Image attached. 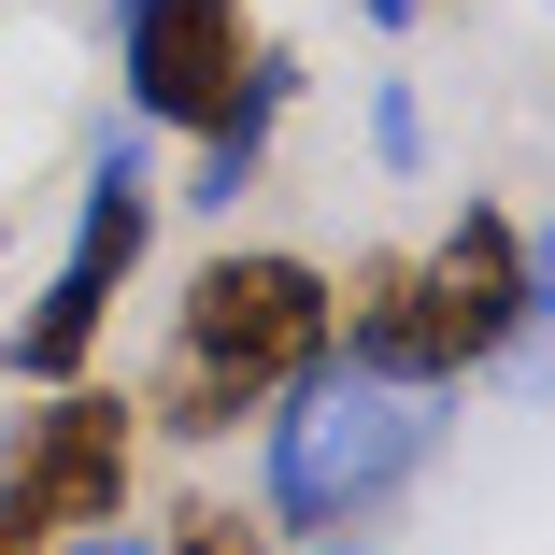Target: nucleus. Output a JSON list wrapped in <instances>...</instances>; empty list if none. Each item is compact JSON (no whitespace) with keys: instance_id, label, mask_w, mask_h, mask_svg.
<instances>
[{"instance_id":"nucleus-12","label":"nucleus","mask_w":555,"mask_h":555,"mask_svg":"<svg viewBox=\"0 0 555 555\" xmlns=\"http://www.w3.org/2000/svg\"><path fill=\"white\" fill-rule=\"evenodd\" d=\"M313 555H371V541H313Z\"/></svg>"},{"instance_id":"nucleus-9","label":"nucleus","mask_w":555,"mask_h":555,"mask_svg":"<svg viewBox=\"0 0 555 555\" xmlns=\"http://www.w3.org/2000/svg\"><path fill=\"white\" fill-rule=\"evenodd\" d=\"M371 143H385V157H399V171H413V157H427V115H413V100H399V86H385V115H371Z\"/></svg>"},{"instance_id":"nucleus-2","label":"nucleus","mask_w":555,"mask_h":555,"mask_svg":"<svg viewBox=\"0 0 555 555\" xmlns=\"http://www.w3.org/2000/svg\"><path fill=\"white\" fill-rule=\"evenodd\" d=\"M299 371H327V271L285 257V243H243V257H214V271L171 299L157 385H143L129 413L171 427V441H229V427H257Z\"/></svg>"},{"instance_id":"nucleus-11","label":"nucleus","mask_w":555,"mask_h":555,"mask_svg":"<svg viewBox=\"0 0 555 555\" xmlns=\"http://www.w3.org/2000/svg\"><path fill=\"white\" fill-rule=\"evenodd\" d=\"M413 15H427V0H371V29H413Z\"/></svg>"},{"instance_id":"nucleus-6","label":"nucleus","mask_w":555,"mask_h":555,"mask_svg":"<svg viewBox=\"0 0 555 555\" xmlns=\"http://www.w3.org/2000/svg\"><path fill=\"white\" fill-rule=\"evenodd\" d=\"M257 57H271V43H257V15H243V0H115V72H129V115H143V129H171V143H199L214 115H229Z\"/></svg>"},{"instance_id":"nucleus-7","label":"nucleus","mask_w":555,"mask_h":555,"mask_svg":"<svg viewBox=\"0 0 555 555\" xmlns=\"http://www.w3.org/2000/svg\"><path fill=\"white\" fill-rule=\"evenodd\" d=\"M285 100H299V57L271 43V57L243 72V100H229V115L199 129V157H185V199H199V214H229V199L257 185V157H271V129H285Z\"/></svg>"},{"instance_id":"nucleus-1","label":"nucleus","mask_w":555,"mask_h":555,"mask_svg":"<svg viewBox=\"0 0 555 555\" xmlns=\"http://www.w3.org/2000/svg\"><path fill=\"white\" fill-rule=\"evenodd\" d=\"M541 327V257L513 229V199H456L441 243H385L327 285V357L385 385H470Z\"/></svg>"},{"instance_id":"nucleus-4","label":"nucleus","mask_w":555,"mask_h":555,"mask_svg":"<svg viewBox=\"0 0 555 555\" xmlns=\"http://www.w3.org/2000/svg\"><path fill=\"white\" fill-rule=\"evenodd\" d=\"M129 470H143V413L115 385H43L15 456H0V555H57L86 527H129Z\"/></svg>"},{"instance_id":"nucleus-10","label":"nucleus","mask_w":555,"mask_h":555,"mask_svg":"<svg viewBox=\"0 0 555 555\" xmlns=\"http://www.w3.org/2000/svg\"><path fill=\"white\" fill-rule=\"evenodd\" d=\"M57 555H157V541H129V527H86V541H57Z\"/></svg>"},{"instance_id":"nucleus-8","label":"nucleus","mask_w":555,"mask_h":555,"mask_svg":"<svg viewBox=\"0 0 555 555\" xmlns=\"http://www.w3.org/2000/svg\"><path fill=\"white\" fill-rule=\"evenodd\" d=\"M157 555H271V527H257V513H243V499H185V513H171V541H157Z\"/></svg>"},{"instance_id":"nucleus-5","label":"nucleus","mask_w":555,"mask_h":555,"mask_svg":"<svg viewBox=\"0 0 555 555\" xmlns=\"http://www.w3.org/2000/svg\"><path fill=\"white\" fill-rule=\"evenodd\" d=\"M143 243H157V171L115 143V157L86 171V199H72V243H57L43 299L0 327V371H15V385H72V371L100 357V327H115V299H129Z\"/></svg>"},{"instance_id":"nucleus-3","label":"nucleus","mask_w":555,"mask_h":555,"mask_svg":"<svg viewBox=\"0 0 555 555\" xmlns=\"http://www.w3.org/2000/svg\"><path fill=\"white\" fill-rule=\"evenodd\" d=\"M456 385H385V371H299L285 399H271V527H313V541H343V527H371L427 456H441V413Z\"/></svg>"}]
</instances>
